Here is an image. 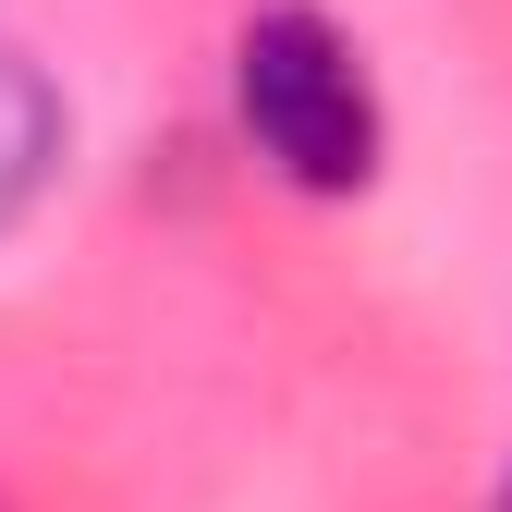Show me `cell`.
<instances>
[{
  "label": "cell",
  "mask_w": 512,
  "mask_h": 512,
  "mask_svg": "<svg viewBox=\"0 0 512 512\" xmlns=\"http://www.w3.org/2000/svg\"><path fill=\"white\" fill-rule=\"evenodd\" d=\"M232 135H244V159L269 183H293L317 208H342V196L378 183L391 110H378L366 37L330 0H256L232 25Z\"/></svg>",
  "instance_id": "6da1fadb"
},
{
  "label": "cell",
  "mask_w": 512,
  "mask_h": 512,
  "mask_svg": "<svg viewBox=\"0 0 512 512\" xmlns=\"http://www.w3.org/2000/svg\"><path fill=\"white\" fill-rule=\"evenodd\" d=\"M61 159H74V98H61L25 49H0V232L37 220V196L61 183Z\"/></svg>",
  "instance_id": "7a4b0ae2"
},
{
  "label": "cell",
  "mask_w": 512,
  "mask_h": 512,
  "mask_svg": "<svg viewBox=\"0 0 512 512\" xmlns=\"http://www.w3.org/2000/svg\"><path fill=\"white\" fill-rule=\"evenodd\" d=\"M488 512H512V476H500V488H488Z\"/></svg>",
  "instance_id": "3957f363"
}]
</instances>
